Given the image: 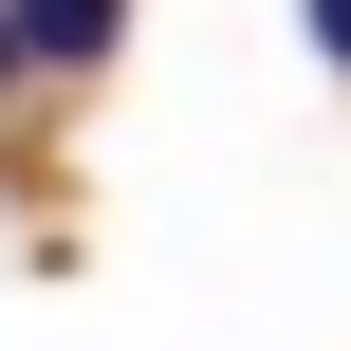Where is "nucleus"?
Masks as SVG:
<instances>
[{
    "mask_svg": "<svg viewBox=\"0 0 351 351\" xmlns=\"http://www.w3.org/2000/svg\"><path fill=\"white\" fill-rule=\"evenodd\" d=\"M315 56H333V74H351V0H315Z\"/></svg>",
    "mask_w": 351,
    "mask_h": 351,
    "instance_id": "obj_3",
    "label": "nucleus"
},
{
    "mask_svg": "<svg viewBox=\"0 0 351 351\" xmlns=\"http://www.w3.org/2000/svg\"><path fill=\"white\" fill-rule=\"evenodd\" d=\"M19 19H37V56H56V74H93V56H111V19H130V0H19Z\"/></svg>",
    "mask_w": 351,
    "mask_h": 351,
    "instance_id": "obj_1",
    "label": "nucleus"
},
{
    "mask_svg": "<svg viewBox=\"0 0 351 351\" xmlns=\"http://www.w3.org/2000/svg\"><path fill=\"white\" fill-rule=\"evenodd\" d=\"M19 74H37V19H19V0H0V93H19Z\"/></svg>",
    "mask_w": 351,
    "mask_h": 351,
    "instance_id": "obj_2",
    "label": "nucleus"
}]
</instances>
